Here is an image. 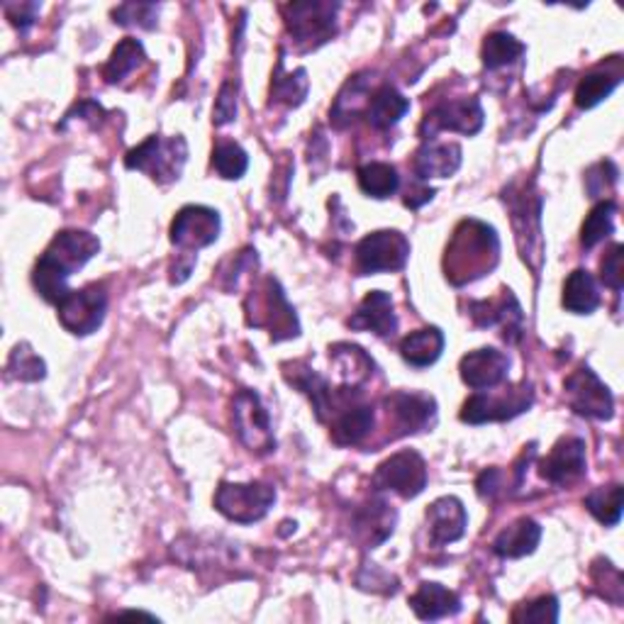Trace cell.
Instances as JSON below:
<instances>
[{
	"instance_id": "obj_17",
	"label": "cell",
	"mask_w": 624,
	"mask_h": 624,
	"mask_svg": "<svg viewBox=\"0 0 624 624\" xmlns=\"http://www.w3.org/2000/svg\"><path fill=\"white\" fill-rule=\"evenodd\" d=\"M481 128H483V108L479 103V98H459L439 103L437 108L427 112L423 122V132L429 130L427 138H435L439 130L475 134Z\"/></svg>"
},
{
	"instance_id": "obj_45",
	"label": "cell",
	"mask_w": 624,
	"mask_h": 624,
	"mask_svg": "<svg viewBox=\"0 0 624 624\" xmlns=\"http://www.w3.org/2000/svg\"><path fill=\"white\" fill-rule=\"evenodd\" d=\"M617 178H620V168L615 164H612V162H600L593 168H588V174H585L588 193L593 198L605 196V193H610L612 188H615Z\"/></svg>"
},
{
	"instance_id": "obj_26",
	"label": "cell",
	"mask_w": 624,
	"mask_h": 624,
	"mask_svg": "<svg viewBox=\"0 0 624 624\" xmlns=\"http://www.w3.org/2000/svg\"><path fill=\"white\" fill-rule=\"evenodd\" d=\"M373 425H376V413H373L371 405H347L342 413H337L332 417V439L339 447H354L361 445L371 433Z\"/></svg>"
},
{
	"instance_id": "obj_19",
	"label": "cell",
	"mask_w": 624,
	"mask_h": 624,
	"mask_svg": "<svg viewBox=\"0 0 624 624\" xmlns=\"http://www.w3.org/2000/svg\"><path fill=\"white\" fill-rule=\"evenodd\" d=\"M539 473L551 485H569L585 473V441L581 437H563L556 441L549 457L539 463Z\"/></svg>"
},
{
	"instance_id": "obj_16",
	"label": "cell",
	"mask_w": 624,
	"mask_h": 624,
	"mask_svg": "<svg viewBox=\"0 0 624 624\" xmlns=\"http://www.w3.org/2000/svg\"><path fill=\"white\" fill-rule=\"evenodd\" d=\"M385 410L393 417L395 427L401 429L398 437L425 433L437 423V401L427 393H391L385 398Z\"/></svg>"
},
{
	"instance_id": "obj_6",
	"label": "cell",
	"mask_w": 624,
	"mask_h": 624,
	"mask_svg": "<svg viewBox=\"0 0 624 624\" xmlns=\"http://www.w3.org/2000/svg\"><path fill=\"white\" fill-rule=\"evenodd\" d=\"M357 271L361 276L383 274V271H403L410 259V242L395 230L366 234L354 249Z\"/></svg>"
},
{
	"instance_id": "obj_42",
	"label": "cell",
	"mask_w": 624,
	"mask_h": 624,
	"mask_svg": "<svg viewBox=\"0 0 624 624\" xmlns=\"http://www.w3.org/2000/svg\"><path fill=\"white\" fill-rule=\"evenodd\" d=\"M590 573H593V581L600 588V595L610 600L612 605H622L624 581H622V571L617 569V566H612L607 559H598Z\"/></svg>"
},
{
	"instance_id": "obj_8",
	"label": "cell",
	"mask_w": 624,
	"mask_h": 624,
	"mask_svg": "<svg viewBox=\"0 0 624 624\" xmlns=\"http://www.w3.org/2000/svg\"><path fill=\"white\" fill-rule=\"evenodd\" d=\"M337 3H291L283 8L293 40L303 50H317L337 35Z\"/></svg>"
},
{
	"instance_id": "obj_13",
	"label": "cell",
	"mask_w": 624,
	"mask_h": 624,
	"mask_svg": "<svg viewBox=\"0 0 624 624\" xmlns=\"http://www.w3.org/2000/svg\"><path fill=\"white\" fill-rule=\"evenodd\" d=\"M566 398L578 415L593 419H610L615 415V398L595 371L581 366L566 379Z\"/></svg>"
},
{
	"instance_id": "obj_40",
	"label": "cell",
	"mask_w": 624,
	"mask_h": 624,
	"mask_svg": "<svg viewBox=\"0 0 624 624\" xmlns=\"http://www.w3.org/2000/svg\"><path fill=\"white\" fill-rule=\"evenodd\" d=\"M8 376L18 381H42L47 376V366H44V361L32 351L30 344L22 342L8 359Z\"/></svg>"
},
{
	"instance_id": "obj_39",
	"label": "cell",
	"mask_w": 624,
	"mask_h": 624,
	"mask_svg": "<svg viewBox=\"0 0 624 624\" xmlns=\"http://www.w3.org/2000/svg\"><path fill=\"white\" fill-rule=\"evenodd\" d=\"M212 168L227 180H237L247 174L249 154L237 142H218L212 150Z\"/></svg>"
},
{
	"instance_id": "obj_35",
	"label": "cell",
	"mask_w": 624,
	"mask_h": 624,
	"mask_svg": "<svg viewBox=\"0 0 624 624\" xmlns=\"http://www.w3.org/2000/svg\"><path fill=\"white\" fill-rule=\"evenodd\" d=\"M585 510L593 515L598 522H603L605 527H615L622 519V485L612 483L595 488L593 493L585 495L583 501Z\"/></svg>"
},
{
	"instance_id": "obj_22",
	"label": "cell",
	"mask_w": 624,
	"mask_h": 624,
	"mask_svg": "<svg viewBox=\"0 0 624 624\" xmlns=\"http://www.w3.org/2000/svg\"><path fill=\"white\" fill-rule=\"evenodd\" d=\"M351 330H366L379 337H393L398 330V317L393 313V298L383 291H371L361 300L359 310L349 317Z\"/></svg>"
},
{
	"instance_id": "obj_15",
	"label": "cell",
	"mask_w": 624,
	"mask_h": 624,
	"mask_svg": "<svg viewBox=\"0 0 624 624\" xmlns=\"http://www.w3.org/2000/svg\"><path fill=\"white\" fill-rule=\"evenodd\" d=\"M283 376L291 385H295L300 393L308 395L313 401V410L317 415L320 423H327V417H335L337 413H342V401L344 395H349L351 391H339L335 393L330 388V383H327L320 373H315L305 361H293V364H283Z\"/></svg>"
},
{
	"instance_id": "obj_24",
	"label": "cell",
	"mask_w": 624,
	"mask_h": 624,
	"mask_svg": "<svg viewBox=\"0 0 624 624\" xmlns=\"http://www.w3.org/2000/svg\"><path fill=\"white\" fill-rule=\"evenodd\" d=\"M622 84V62L620 56H612V59L603 66H598L595 72H590L581 78V84L576 88V106L581 110H590L603 103L605 98H610L612 90Z\"/></svg>"
},
{
	"instance_id": "obj_34",
	"label": "cell",
	"mask_w": 624,
	"mask_h": 624,
	"mask_svg": "<svg viewBox=\"0 0 624 624\" xmlns=\"http://www.w3.org/2000/svg\"><path fill=\"white\" fill-rule=\"evenodd\" d=\"M527 52L525 44L519 40H515L513 35H507V32H493V35H488L483 47H481V59L485 69H501V66H510L513 62H517L522 54Z\"/></svg>"
},
{
	"instance_id": "obj_44",
	"label": "cell",
	"mask_w": 624,
	"mask_h": 624,
	"mask_svg": "<svg viewBox=\"0 0 624 624\" xmlns=\"http://www.w3.org/2000/svg\"><path fill=\"white\" fill-rule=\"evenodd\" d=\"M513 620L515 622H537V624L559 622V600H556L554 595H541L539 600H535V603L517 610Z\"/></svg>"
},
{
	"instance_id": "obj_30",
	"label": "cell",
	"mask_w": 624,
	"mask_h": 624,
	"mask_svg": "<svg viewBox=\"0 0 624 624\" xmlns=\"http://www.w3.org/2000/svg\"><path fill=\"white\" fill-rule=\"evenodd\" d=\"M407 110H410V100L395 86L383 84L381 88L373 90V96L369 98L366 118L376 130H391L405 118Z\"/></svg>"
},
{
	"instance_id": "obj_48",
	"label": "cell",
	"mask_w": 624,
	"mask_h": 624,
	"mask_svg": "<svg viewBox=\"0 0 624 624\" xmlns=\"http://www.w3.org/2000/svg\"><path fill=\"white\" fill-rule=\"evenodd\" d=\"M37 13H40V6H37V3H8V6H6L8 20L13 22V25L20 28V30H28V28L32 25V22H35Z\"/></svg>"
},
{
	"instance_id": "obj_2",
	"label": "cell",
	"mask_w": 624,
	"mask_h": 624,
	"mask_svg": "<svg viewBox=\"0 0 624 624\" xmlns=\"http://www.w3.org/2000/svg\"><path fill=\"white\" fill-rule=\"evenodd\" d=\"M501 261V240L493 225L463 220L445 252V274L453 286H467L493 271Z\"/></svg>"
},
{
	"instance_id": "obj_29",
	"label": "cell",
	"mask_w": 624,
	"mask_h": 624,
	"mask_svg": "<svg viewBox=\"0 0 624 624\" xmlns=\"http://www.w3.org/2000/svg\"><path fill=\"white\" fill-rule=\"evenodd\" d=\"M541 527L532 517H519L513 525L505 527L493 541V551L503 559H522L539 547Z\"/></svg>"
},
{
	"instance_id": "obj_49",
	"label": "cell",
	"mask_w": 624,
	"mask_h": 624,
	"mask_svg": "<svg viewBox=\"0 0 624 624\" xmlns=\"http://www.w3.org/2000/svg\"><path fill=\"white\" fill-rule=\"evenodd\" d=\"M505 475L501 469H488L479 475V481H475V488H479V495L481 497H495L497 493L505 488Z\"/></svg>"
},
{
	"instance_id": "obj_46",
	"label": "cell",
	"mask_w": 624,
	"mask_h": 624,
	"mask_svg": "<svg viewBox=\"0 0 624 624\" xmlns=\"http://www.w3.org/2000/svg\"><path fill=\"white\" fill-rule=\"evenodd\" d=\"M622 244H612L610 252L605 254V259L600 261V281L605 283L607 288L615 291L620 295L622 286H624V274H622Z\"/></svg>"
},
{
	"instance_id": "obj_31",
	"label": "cell",
	"mask_w": 624,
	"mask_h": 624,
	"mask_svg": "<svg viewBox=\"0 0 624 624\" xmlns=\"http://www.w3.org/2000/svg\"><path fill=\"white\" fill-rule=\"evenodd\" d=\"M441 351H445V335L437 327H425V330L407 335L401 342L403 359L415 369L433 366Z\"/></svg>"
},
{
	"instance_id": "obj_36",
	"label": "cell",
	"mask_w": 624,
	"mask_h": 624,
	"mask_svg": "<svg viewBox=\"0 0 624 624\" xmlns=\"http://www.w3.org/2000/svg\"><path fill=\"white\" fill-rule=\"evenodd\" d=\"M144 62V47L140 40H122L116 50H112L108 64L103 66V78L108 84H120L124 76L132 74Z\"/></svg>"
},
{
	"instance_id": "obj_25",
	"label": "cell",
	"mask_w": 624,
	"mask_h": 624,
	"mask_svg": "<svg viewBox=\"0 0 624 624\" xmlns=\"http://www.w3.org/2000/svg\"><path fill=\"white\" fill-rule=\"evenodd\" d=\"M351 527H354V537L364 541V547L373 549L393 535L395 513L385 501H371L369 505L357 510Z\"/></svg>"
},
{
	"instance_id": "obj_5",
	"label": "cell",
	"mask_w": 624,
	"mask_h": 624,
	"mask_svg": "<svg viewBox=\"0 0 624 624\" xmlns=\"http://www.w3.org/2000/svg\"><path fill=\"white\" fill-rule=\"evenodd\" d=\"M276 503V488L269 483H220L215 493V507L227 519L252 525L264 519Z\"/></svg>"
},
{
	"instance_id": "obj_41",
	"label": "cell",
	"mask_w": 624,
	"mask_h": 624,
	"mask_svg": "<svg viewBox=\"0 0 624 624\" xmlns=\"http://www.w3.org/2000/svg\"><path fill=\"white\" fill-rule=\"evenodd\" d=\"M366 96H369V78H366V74L351 78V81L344 86L342 94H339L337 103H335V108H332V112H330L335 124H339V128H342L344 118H347V120L354 118L357 112H359V103H361V100H364Z\"/></svg>"
},
{
	"instance_id": "obj_20",
	"label": "cell",
	"mask_w": 624,
	"mask_h": 624,
	"mask_svg": "<svg viewBox=\"0 0 624 624\" xmlns=\"http://www.w3.org/2000/svg\"><path fill=\"white\" fill-rule=\"evenodd\" d=\"M461 379L473 391H485L495 388L507 379L510 371V359L503 351H497L493 347H483L469 351L467 357L461 359Z\"/></svg>"
},
{
	"instance_id": "obj_10",
	"label": "cell",
	"mask_w": 624,
	"mask_h": 624,
	"mask_svg": "<svg viewBox=\"0 0 624 624\" xmlns=\"http://www.w3.org/2000/svg\"><path fill=\"white\" fill-rule=\"evenodd\" d=\"M373 488L398 493L405 501H410L427 488V463L413 449L393 453L373 473Z\"/></svg>"
},
{
	"instance_id": "obj_38",
	"label": "cell",
	"mask_w": 624,
	"mask_h": 624,
	"mask_svg": "<svg viewBox=\"0 0 624 624\" xmlns=\"http://www.w3.org/2000/svg\"><path fill=\"white\" fill-rule=\"evenodd\" d=\"M615 212H617V202L615 200H603L590 210V215L585 218L583 227H581V244L585 249H593L595 244H600L615 232Z\"/></svg>"
},
{
	"instance_id": "obj_27",
	"label": "cell",
	"mask_w": 624,
	"mask_h": 624,
	"mask_svg": "<svg viewBox=\"0 0 624 624\" xmlns=\"http://www.w3.org/2000/svg\"><path fill=\"white\" fill-rule=\"evenodd\" d=\"M410 607L419 620L435 622L457 615L461 610V598L441 583H419L415 595L410 598Z\"/></svg>"
},
{
	"instance_id": "obj_4",
	"label": "cell",
	"mask_w": 624,
	"mask_h": 624,
	"mask_svg": "<svg viewBox=\"0 0 624 624\" xmlns=\"http://www.w3.org/2000/svg\"><path fill=\"white\" fill-rule=\"evenodd\" d=\"M188 158V144L186 140L176 134V138H150L140 146L124 156V166L130 172H144L156 184H174L184 172V164Z\"/></svg>"
},
{
	"instance_id": "obj_37",
	"label": "cell",
	"mask_w": 624,
	"mask_h": 624,
	"mask_svg": "<svg viewBox=\"0 0 624 624\" xmlns=\"http://www.w3.org/2000/svg\"><path fill=\"white\" fill-rule=\"evenodd\" d=\"M308 72L295 69L293 74L283 72V62H278V69L274 81H271V100L274 103H286L291 108L300 106L305 96H308Z\"/></svg>"
},
{
	"instance_id": "obj_12",
	"label": "cell",
	"mask_w": 624,
	"mask_h": 624,
	"mask_svg": "<svg viewBox=\"0 0 624 624\" xmlns=\"http://www.w3.org/2000/svg\"><path fill=\"white\" fill-rule=\"evenodd\" d=\"M532 403H535V391H532V383H522L517 388L505 393L503 398H495V395L475 393L471 398L463 403L461 407V419L469 425H483V423H505V419H513L522 413H527Z\"/></svg>"
},
{
	"instance_id": "obj_21",
	"label": "cell",
	"mask_w": 624,
	"mask_h": 624,
	"mask_svg": "<svg viewBox=\"0 0 624 624\" xmlns=\"http://www.w3.org/2000/svg\"><path fill=\"white\" fill-rule=\"evenodd\" d=\"M469 515L467 507L459 497L447 495L439 497L433 505L427 507V529H429V541L435 547H447V544L459 541L467 532Z\"/></svg>"
},
{
	"instance_id": "obj_23",
	"label": "cell",
	"mask_w": 624,
	"mask_h": 624,
	"mask_svg": "<svg viewBox=\"0 0 624 624\" xmlns=\"http://www.w3.org/2000/svg\"><path fill=\"white\" fill-rule=\"evenodd\" d=\"M413 166L419 180L449 178L461 166V146L457 142H425L417 150Z\"/></svg>"
},
{
	"instance_id": "obj_11",
	"label": "cell",
	"mask_w": 624,
	"mask_h": 624,
	"mask_svg": "<svg viewBox=\"0 0 624 624\" xmlns=\"http://www.w3.org/2000/svg\"><path fill=\"white\" fill-rule=\"evenodd\" d=\"M234 429L242 445L264 457L276 449V437L271 429V417L254 391H240L234 395Z\"/></svg>"
},
{
	"instance_id": "obj_14",
	"label": "cell",
	"mask_w": 624,
	"mask_h": 624,
	"mask_svg": "<svg viewBox=\"0 0 624 624\" xmlns=\"http://www.w3.org/2000/svg\"><path fill=\"white\" fill-rule=\"evenodd\" d=\"M220 237V215L206 206L180 208L172 222V242L186 254L210 247Z\"/></svg>"
},
{
	"instance_id": "obj_43",
	"label": "cell",
	"mask_w": 624,
	"mask_h": 624,
	"mask_svg": "<svg viewBox=\"0 0 624 624\" xmlns=\"http://www.w3.org/2000/svg\"><path fill=\"white\" fill-rule=\"evenodd\" d=\"M156 15H158V6L154 3H124L112 10V18H116L118 25H124V28L138 25L144 30H154Z\"/></svg>"
},
{
	"instance_id": "obj_9",
	"label": "cell",
	"mask_w": 624,
	"mask_h": 624,
	"mask_svg": "<svg viewBox=\"0 0 624 624\" xmlns=\"http://www.w3.org/2000/svg\"><path fill=\"white\" fill-rule=\"evenodd\" d=\"M519 188V186H517ZM513 208V225L517 232V244L522 247V259L539 271L541 266V198L532 193L529 186H522L519 193L510 188L505 193Z\"/></svg>"
},
{
	"instance_id": "obj_32",
	"label": "cell",
	"mask_w": 624,
	"mask_h": 624,
	"mask_svg": "<svg viewBox=\"0 0 624 624\" xmlns=\"http://www.w3.org/2000/svg\"><path fill=\"white\" fill-rule=\"evenodd\" d=\"M600 305V291L593 274L585 269H576L563 283V308L576 315L595 313Z\"/></svg>"
},
{
	"instance_id": "obj_1",
	"label": "cell",
	"mask_w": 624,
	"mask_h": 624,
	"mask_svg": "<svg viewBox=\"0 0 624 624\" xmlns=\"http://www.w3.org/2000/svg\"><path fill=\"white\" fill-rule=\"evenodd\" d=\"M100 252V242L96 234L66 230L59 232L47 247V252L40 256L32 271V283L37 293L47 303H59L69 288L66 281L74 276L78 269H84L90 259Z\"/></svg>"
},
{
	"instance_id": "obj_28",
	"label": "cell",
	"mask_w": 624,
	"mask_h": 624,
	"mask_svg": "<svg viewBox=\"0 0 624 624\" xmlns=\"http://www.w3.org/2000/svg\"><path fill=\"white\" fill-rule=\"evenodd\" d=\"M330 359L335 361L337 379L344 391H357L361 383H366L373 373V361L357 344H335L330 349Z\"/></svg>"
},
{
	"instance_id": "obj_3",
	"label": "cell",
	"mask_w": 624,
	"mask_h": 624,
	"mask_svg": "<svg viewBox=\"0 0 624 624\" xmlns=\"http://www.w3.org/2000/svg\"><path fill=\"white\" fill-rule=\"evenodd\" d=\"M244 308L247 322L252 327H261V330H269L274 342H283V339L300 335L298 317H295L293 305L286 300V293H283L276 278H264L261 288L249 295Z\"/></svg>"
},
{
	"instance_id": "obj_18",
	"label": "cell",
	"mask_w": 624,
	"mask_h": 624,
	"mask_svg": "<svg viewBox=\"0 0 624 624\" xmlns=\"http://www.w3.org/2000/svg\"><path fill=\"white\" fill-rule=\"evenodd\" d=\"M469 313L473 317V322L479 327L501 325L505 342H510V344L519 342L522 320H525V315H522V308H519V303L513 295V291L503 288L501 295H497V298H493V300H473L469 305Z\"/></svg>"
},
{
	"instance_id": "obj_7",
	"label": "cell",
	"mask_w": 624,
	"mask_h": 624,
	"mask_svg": "<svg viewBox=\"0 0 624 624\" xmlns=\"http://www.w3.org/2000/svg\"><path fill=\"white\" fill-rule=\"evenodd\" d=\"M56 310H59V322L64 325L66 332L76 337L94 335L106 320L108 293L103 286H98V283H90V286L81 291L66 293L64 298L56 303Z\"/></svg>"
},
{
	"instance_id": "obj_33",
	"label": "cell",
	"mask_w": 624,
	"mask_h": 624,
	"mask_svg": "<svg viewBox=\"0 0 624 624\" xmlns=\"http://www.w3.org/2000/svg\"><path fill=\"white\" fill-rule=\"evenodd\" d=\"M357 178H359V188L364 190L369 198L376 200L391 198L393 193L401 188L398 168L385 162H371L366 166H361L357 172Z\"/></svg>"
},
{
	"instance_id": "obj_47",
	"label": "cell",
	"mask_w": 624,
	"mask_h": 624,
	"mask_svg": "<svg viewBox=\"0 0 624 624\" xmlns=\"http://www.w3.org/2000/svg\"><path fill=\"white\" fill-rule=\"evenodd\" d=\"M237 118V86L232 81H225L220 88L218 103H215L212 120L215 124H227Z\"/></svg>"
}]
</instances>
